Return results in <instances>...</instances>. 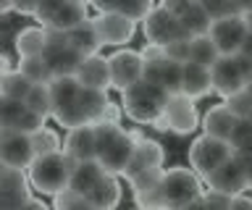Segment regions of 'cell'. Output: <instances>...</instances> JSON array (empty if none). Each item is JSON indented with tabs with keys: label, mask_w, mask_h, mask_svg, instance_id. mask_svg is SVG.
Wrapping results in <instances>:
<instances>
[{
	"label": "cell",
	"mask_w": 252,
	"mask_h": 210,
	"mask_svg": "<svg viewBox=\"0 0 252 210\" xmlns=\"http://www.w3.org/2000/svg\"><path fill=\"white\" fill-rule=\"evenodd\" d=\"M165 100L168 95L163 90L142 79L121 92V113L134 123H155L163 116Z\"/></svg>",
	"instance_id": "obj_1"
},
{
	"label": "cell",
	"mask_w": 252,
	"mask_h": 210,
	"mask_svg": "<svg viewBox=\"0 0 252 210\" xmlns=\"http://www.w3.org/2000/svg\"><path fill=\"white\" fill-rule=\"evenodd\" d=\"M71 171H74V160L66 158L63 152H53V155H42V158L32 160V166L27 168V179L32 189L55 197L63 189H68Z\"/></svg>",
	"instance_id": "obj_2"
},
{
	"label": "cell",
	"mask_w": 252,
	"mask_h": 210,
	"mask_svg": "<svg viewBox=\"0 0 252 210\" xmlns=\"http://www.w3.org/2000/svg\"><path fill=\"white\" fill-rule=\"evenodd\" d=\"M158 210H179L181 205L202 197V184L189 168H171L163 171L160 184H158Z\"/></svg>",
	"instance_id": "obj_3"
},
{
	"label": "cell",
	"mask_w": 252,
	"mask_h": 210,
	"mask_svg": "<svg viewBox=\"0 0 252 210\" xmlns=\"http://www.w3.org/2000/svg\"><path fill=\"white\" fill-rule=\"evenodd\" d=\"M34 19L42 21V29L58 34H68L84 21H90L87 3H79V0H37Z\"/></svg>",
	"instance_id": "obj_4"
},
{
	"label": "cell",
	"mask_w": 252,
	"mask_h": 210,
	"mask_svg": "<svg viewBox=\"0 0 252 210\" xmlns=\"http://www.w3.org/2000/svg\"><path fill=\"white\" fill-rule=\"evenodd\" d=\"M205 181H208V186L213 192H220L226 197H239L247 186H252V155L250 152H234Z\"/></svg>",
	"instance_id": "obj_5"
},
{
	"label": "cell",
	"mask_w": 252,
	"mask_h": 210,
	"mask_svg": "<svg viewBox=\"0 0 252 210\" xmlns=\"http://www.w3.org/2000/svg\"><path fill=\"white\" fill-rule=\"evenodd\" d=\"M108 92H97V90H79V95L74 100V105L68 111H63L61 116H55V121L63 129H79V126H94L102 121L108 108Z\"/></svg>",
	"instance_id": "obj_6"
},
{
	"label": "cell",
	"mask_w": 252,
	"mask_h": 210,
	"mask_svg": "<svg viewBox=\"0 0 252 210\" xmlns=\"http://www.w3.org/2000/svg\"><path fill=\"white\" fill-rule=\"evenodd\" d=\"M210 79H213V92H218L220 97L228 100L250 84L252 63L242 56H220L216 66L210 68Z\"/></svg>",
	"instance_id": "obj_7"
},
{
	"label": "cell",
	"mask_w": 252,
	"mask_h": 210,
	"mask_svg": "<svg viewBox=\"0 0 252 210\" xmlns=\"http://www.w3.org/2000/svg\"><path fill=\"white\" fill-rule=\"evenodd\" d=\"M231 155H234V150L228 142H220V139H213V137L202 134L192 142V147H189V166L194 168V174L208 179L213 171H218Z\"/></svg>",
	"instance_id": "obj_8"
},
{
	"label": "cell",
	"mask_w": 252,
	"mask_h": 210,
	"mask_svg": "<svg viewBox=\"0 0 252 210\" xmlns=\"http://www.w3.org/2000/svg\"><path fill=\"white\" fill-rule=\"evenodd\" d=\"M197 126H200V116L192 100L184 95H168L163 116L155 121V129L173 131V134H192Z\"/></svg>",
	"instance_id": "obj_9"
},
{
	"label": "cell",
	"mask_w": 252,
	"mask_h": 210,
	"mask_svg": "<svg viewBox=\"0 0 252 210\" xmlns=\"http://www.w3.org/2000/svg\"><path fill=\"white\" fill-rule=\"evenodd\" d=\"M145 27V37L147 45H158V48H165V45L176 42V40H189V37L181 32L179 19L165 8V5H153V11L147 13V19L142 21Z\"/></svg>",
	"instance_id": "obj_10"
},
{
	"label": "cell",
	"mask_w": 252,
	"mask_h": 210,
	"mask_svg": "<svg viewBox=\"0 0 252 210\" xmlns=\"http://www.w3.org/2000/svg\"><path fill=\"white\" fill-rule=\"evenodd\" d=\"M42 58H45V63L50 66L53 79H55V76H74L79 63L84 60L66 42V34H58V32H47V45H45Z\"/></svg>",
	"instance_id": "obj_11"
},
{
	"label": "cell",
	"mask_w": 252,
	"mask_h": 210,
	"mask_svg": "<svg viewBox=\"0 0 252 210\" xmlns=\"http://www.w3.org/2000/svg\"><path fill=\"white\" fill-rule=\"evenodd\" d=\"M108 71H110V87L124 92L131 84L142 82V71H145V60H142L139 50H116L108 58Z\"/></svg>",
	"instance_id": "obj_12"
},
{
	"label": "cell",
	"mask_w": 252,
	"mask_h": 210,
	"mask_svg": "<svg viewBox=\"0 0 252 210\" xmlns=\"http://www.w3.org/2000/svg\"><path fill=\"white\" fill-rule=\"evenodd\" d=\"M163 5L179 19L181 32H184L189 40L205 37L210 32L213 21H210L208 11H205V5L200 3V0H179V3H163Z\"/></svg>",
	"instance_id": "obj_13"
},
{
	"label": "cell",
	"mask_w": 252,
	"mask_h": 210,
	"mask_svg": "<svg viewBox=\"0 0 252 210\" xmlns=\"http://www.w3.org/2000/svg\"><path fill=\"white\" fill-rule=\"evenodd\" d=\"M0 160L8 168L27 171L32 166V160H34L29 134H21L16 129H0Z\"/></svg>",
	"instance_id": "obj_14"
},
{
	"label": "cell",
	"mask_w": 252,
	"mask_h": 210,
	"mask_svg": "<svg viewBox=\"0 0 252 210\" xmlns=\"http://www.w3.org/2000/svg\"><path fill=\"white\" fill-rule=\"evenodd\" d=\"M247 34V24L242 16H228V19H218L213 21L208 37L216 45L218 56H239V48Z\"/></svg>",
	"instance_id": "obj_15"
},
{
	"label": "cell",
	"mask_w": 252,
	"mask_h": 210,
	"mask_svg": "<svg viewBox=\"0 0 252 210\" xmlns=\"http://www.w3.org/2000/svg\"><path fill=\"white\" fill-rule=\"evenodd\" d=\"M92 21V29L94 34H97L100 45H126L134 37L137 32V24H131V21H126L124 16H118V13H97Z\"/></svg>",
	"instance_id": "obj_16"
},
{
	"label": "cell",
	"mask_w": 252,
	"mask_h": 210,
	"mask_svg": "<svg viewBox=\"0 0 252 210\" xmlns=\"http://www.w3.org/2000/svg\"><path fill=\"white\" fill-rule=\"evenodd\" d=\"M142 79L155 84V87L163 90L165 95H179V90H181V63H173V60H168L165 56L145 60Z\"/></svg>",
	"instance_id": "obj_17"
},
{
	"label": "cell",
	"mask_w": 252,
	"mask_h": 210,
	"mask_svg": "<svg viewBox=\"0 0 252 210\" xmlns=\"http://www.w3.org/2000/svg\"><path fill=\"white\" fill-rule=\"evenodd\" d=\"M131 155H134V139L129 137V131H121L108 147H102L97 152V163L105 174L124 176V171L131 163Z\"/></svg>",
	"instance_id": "obj_18"
},
{
	"label": "cell",
	"mask_w": 252,
	"mask_h": 210,
	"mask_svg": "<svg viewBox=\"0 0 252 210\" xmlns=\"http://www.w3.org/2000/svg\"><path fill=\"white\" fill-rule=\"evenodd\" d=\"M61 152L71 158L74 163H90L97 160V147H94V129L92 126H79L71 129L61 145Z\"/></svg>",
	"instance_id": "obj_19"
},
{
	"label": "cell",
	"mask_w": 252,
	"mask_h": 210,
	"mask_svg": "<svg viewBox=\"0 0 252 210\" xmlns=\"http://www.w3.org/2000/svg\"><path fill=\"white\" fill-rule=\"evenodd\" d=\"M163 158H165L163 145H160V142H155V139L142 137V139H137V142H134V155H131L129 168L124 171V176H126V179H131V176L142 174V171L163 168Z\"/></svg>",
	"instance_id": "obj_20"
},
{
	"label": "cell",
	"mask_w": 252,
	"mask_h": 210,
	"mask_svg": "<svg viewBox=\"0 0 252 210\" xmlns=\"http://www.w3.org/2000/svg\"><path fill=\"white\" fill-rule=\"evenodd\" d=\"M74 79L79 82L82 90H97V92H108L110 90V71H108V58H102L100 53L92 58H84L79 63Z\"/></svg>",
	"instance_id": "obj_21"
},
{
	"label": "cell",
	"mask_w": 252,
	"mask_h": 210,
	"mask_svg": "<svg viewBox=\"0 0 252 210\" xmlns=\"http://www.w3.org/2000/svg\"><path fill=\"white\" fill-rule=\"evenodd\" d=\"M213 92V79H210V68H202L197 63H187L181 66V90L179 95L189 97L194 103V100L200 97H208Z\"/></svg>",
	"instance_id": "obj_22"
},
{
	"label": "cell",
	"mask_w": 252,
	"mask_h": 210,
	"mask_svg": "<svg viewBox=\"0 0 252 210\" xmlns=\"http://www.w3.org/2000/svg\"><path fill=\"white\" fill-rule=\"evenodd\" d=\"M102 176H105V171L100 168L97 160L74 163V171H71V179H68V189L74 194H82V197H90V192L100 184Z\"/></svg>",
	"instance_id": "obj_23"
},
{
	"label": "cell",
	"mask_w": 252,
	"mask_h": 210,
	"mask_svg": "<svg viewBox=\"0 0 252 210\" xmlns=\"http://www.w3.org/2000/svg\"><path fill=\"white\" fill-rule=\"evenodd\" d=\"M47 90H50V103H53V119L55 116H61L63 111H68L71 105H74V100L79 95V82L74 76H55L50 79L47 84Z\"/></svg>",
	"instance_id": "obj_24"
},
{
	"label": "cell",
	"mask_w": 252,
	"mask_h": 210,
	"mask_svg": "<svg viewBox=\"0 0 252 210\" xmlns=\"http://www.w3.org/2000/svg\"><path fill=\"white\" fill-rule=\"evenodd\" d=\"M236 126V119L226 111V105H213L202 119V129H205V137H213V139H220V142H228L231 131Z\"/></svg>",
	"instance_id": "obj_25"
},
{
	"label": "cell",
	"mask_w": 252,
	"mask_h": 210,
	"mask_svg": "<svg viewBox=\"0 0 252 210\" xmlns=\"http://www.w3.org/2000/svg\"><path fill=\"white\" fill-rule=\"evenodd\" d=\"M0 192L8 197V205H11V210L19 208V205H24L27 200H32V186H29L27 171L11 168L5 176H0Z\"/></svg>",
	"instance_id": "obj_26"
},
{
	"label": "cell",
	"mask_w": 252,
	"mask_h": 210,
	"mask_svg": "<svg viewBox=\"0 0 252 210\" xmlns=\"http://www.w3.org/2000/svg\"><path fill=\"white\" fill-rule=\"evenodd\" d=\"M94 8L100 13H118V16H124L126 21L137 24V21L147 19V13L153 11V3H150V0H116V3H102V0H97Z\"/></svg>",
	"instance_id": "obj_27"
},
{
	"label": "cell",
	"mask_w": 252,
	"mask_h": 210,
	"mask_svg": "<svg viewBox=\"0 0 252 210\" xmlns=\"http://www.w3.org/2000/svg\"><path fill=\"white\" fill-rule=\"evenodd\" d=\"M87 200H90L97 210H113L118 202H121V184H118V179L105 174L100 179V184L90 192Z\"/></svg>",
	"instance_id": "obj_28"
},
{
	"label": "cell",
	"mask_w": 252,
	"mask_h": 210,
	"mask_svg": "<svg viewBox=\"0 0 252 210\" xmlns=\"http://www.w3.org/2000/svg\"><path fill=\"white\" fill-rule=\"evenodd\" d=\"M47 45V29L42 27H27L16 34V50L21 58H37L45 53Z\"/></svg>",
	"instance_id": "obj_29"
},
{
	"label": "cell",
	"mask_w": 252,
	"mask_h": 210,
	"mask_svg": "<svg viewBox=\"0 0 252 210\" xmlns=\"http://www.w3.org/2000/svg\"><path fill=\"white\" fill-rule=\"evenodd\" d=\"M66 42H68L82 58L97 56V50L102 48L100 40H97V34H94V29H92V21H84L82 27H76L74 32H68V34H66Z\"/></svg>",
	"instance_id": "obj_30"
},
{
	"label": "cell",
	"mask_w": 252,
	"mask_h": 210,
	"mask_svg": "<svg viewBox=\"0 0 252 210\" xmlns=\"http://www.w3.org/2000/svg\"><path fill=\"white\" fill-rule=\"evenodd\" d=\"M218 58L220 56H218L216 45H213V40H210L208 34L189 40V63H197V66H202V68H213Z\"/></svg>",
	"instance_id": "obj_31"
},
{
	"label": "cell",
	"mask_w": 252,
	"mask_h": 210,
	"mask_svg": "<svg viewBox=\"0 0 252 210\" xmlns=\"http://www.w3.org/2000/svg\"><path fill=\"white\" fill-rule=\"evenodd\" d=\"M16 71H19L29 84H50V79H53L50 66L45 63L42 56H37V58H21V63H19Z\"/></svg>",
	"instance_id": "obj_32"
},
{
	"label": "cell",
	"mask_w": 252,
	"mask_h": 210,
	"mask_svg": "<svg viewBox=\"0 0 252 210\" xmlns=\"http://www.w3.org/2000/svg\"><path fill=\"white\" fill-rule=\"evenodd\" d=\"M24 108L29 113H37L47 121V116H53V103H50V90L47 84H32L29 95L24 97Z\"/></svg>",
	"instance_id": "obj_33"
},
{
	"label": "cell",
	"mask_w": 252,
	"mask_h": 210,
	"mask_svg": "<svg viewBox=\"0 0 252 210\" xmlns=\"http://www.w3.org/2000/svg\"><path fill=\"white\" fill-rule=\"evenodd\" d=\"M29 139H32V150H34V158L61 152V137H58V131H53L50 126H42L39 131H34V134H32Z\"/></svg>",
	"instance_id": "obj_34"
},
{
	"label": "cell",
	"mask_w": 252,
	"mask_h": 210,
	"mask_svg": "<svg viewBox=\"0 0 252 210\" xmlns=\"http://www.w3.org/2000/svg\"><path fill=\"white\" fill-rule=\"evenodd\" d=\"M29 90H32V84L24 79L19 71H11V74L0 76V95H3V97L21 100V103H24V97L29 95Z\"/></svg>",
	"instance_id": "obj_35"
},
{
	"label": "cell",
	"mask_w": 252,
	"mask_h": 210,
	"mask_svg": "<svg viewBox=\"0 0 252 210\" xmlns=\"http://www.w3.org/2000/svg\"><path fill=\"white\" fill-rule=\"evenodd\" d=\"M27 113L21 100H11L0 95V129H16V123L21 121V116Z\"/></svg>",
	"instance_id": "obj_36"
},
{
	"label": "cell",
	"mask_w": 252,
	"mask_h": 210,
	"mask_svg": "<svg viewBox=\"0 0 252 210\" xmlns=\"http://www.w3.org/2000/svg\"><path fill=\"white\" fill-rule=\"evenodd\" d=\"M228 145H231L234 152H250L252 155V119L236 121L231 137H228Z\"/></svg>",
	"instance_id": "obj_37"
},
{
	"label": "cell",
	"mask_w": 252,
	"mask_h": 210,
	"mask_svg": "<svg viewBox=\"0 0 252 210\" xmlns=\"http://www.w3.org/2000/svg\"><path fill=\"white\" fill-rule=\"evenodd\" d=\"M223 105H226V111L231 113L236 121L252 119V92H247V90L236 92V95H234V97H228Z\"/></svg>",
	"instance_id": "obj_38"
},
{
	"label": "cell",
	"mask_w": 252,
	"mask_h": 210,
	"mask_svg": "<svg viewBox=\"0 0 252 210\" xmlns=\"http://www.w3.org/2000/svg\"><path fill=\"white\" fill-rule=\"evenodd\" d=\"M53 210H97L87 197L74 194L71 189H63L61 194H55V205Z\"/></svg>",
	"instance_id": "obj_39"
},
{
	"label": "cell",
	"mask_w": 252,
	"mask_h": 210,
	"mask_svg": "<svg viewBox=\"0 0 252 210\" xmlns=\"http://www.w3.org/2000/svg\"><path fill=\"white\" fill-rule=\"evenodd\" d=\"M205 11H208L210 21H218V19H228V16H244V11H247V5L244 3H202Z\"/></svg>",
	"instance_id": "obj_40"
},
{
	"label": "cell",
	"mask_w": 252,
	"mask_h": 210,
	"mask_svg": "<svg viewBox=\"0 0 252 210\" xmlns=\"http://www.w3.org/2000/svg\"><path fill=\"white\" fill-rule=\"evenodd\" d=\"M160 176H163V168H153V171H142V174L131 176L129 184L134 192H147V189H155L160 184Z\"/></svg>",
	"instance_id": "obj_41"
},
{
	"label": "cell",
	"mask_w": 252,
	"mask_h": 210,
	"mask_svg": "<svg viewBox=\"0 0 252 210\" xmlns=\"http://www.w3.org/2000/svg\"><path fill=\"white\" fill-rule=\"evenodd\" d=\"M163 56L173 60V63H181L184 66L187 60H189V40H176V42H171V45H165L163 48Z\"/></svg>",
	"instance_id": "obj_42"
},
{
	"label": "cell",
	"mask_w": 252,
	"mask_h": 210,
	"mask_svg": "<svg viewBox=\"0 0 252 210\" xmlns=\"http://www.w3.org/2000/svg\"><path fill=\"white\" fill-rule=\"evenodd\" d=\"M45 126V119H42V116H37V113H24L21 116V121L19 123H16V131H21V134H34V131H39V129H42Z\"/></svg>",
	"instance_id": "obj_43"
},
{
	"label": "cell",
	"mask_w": 252,
	"mask_h": 210,
	"mask_svg": "<svg viewBox=\"0 0 252 210\" xmlns=\"http://www.w3.org/2000/svg\"><path fill=\"white\" fill-rule=\"evenodd\" d=\"M202 202H205V208H208V210H228V205H231V197H226V194L210 189V192L202 194Z\"/></svg>",
	"instance_id": "obj_44"
},
{
	"label": "cell",
	"mask_w": 252,
	"mask_h": 210,
	"mask_svg": "<svg viewBox=\"0 0 252 210\" xmlns=\"http://www.w3.org/2000/svg\"><path fill=\"white\" fill-rule=\"evenodd\" d=\"M228 210H252V200L247 197H231V205H228Z\"/></svg>",
	"instance_id": "obj_45"
},
{
	"label": "cell",
	"mask_w": 252,
	"mask_h": 210,
	"mask_svg": "<svg viewBox=\"0 0 252 210\" xmlns=\"http://www.w3.org/2000/svg\"><path fill=\"white\" fill-rule=\"evenodd\" d=\"M13 210H50V208H47L42 200H34V197H32V200H27V202H24V205L13 208Z\"/></svg>",
	"instance_id": "obj_46"
},
{
	"label": "cell",
	"mask_w": 252,
	"mask_h": 210,
	"mask_svg": "<svg viewBox=\"0 0 252 210\" xmlns=\"http://www.w3.org/2000/svg\"><path fill=\"white\" fill-rule=\"evenodd\" d=\"M239 56L247 58V60H252V32L244 34V42H242V48H239Z\"/></svg>",
	"instance_id": "obj_47"
},
{
	"label": "cell",
	"mask_w": 252,
	"mask_h": 210,
	"mask_svg": "<svg viewBox=\"0 0 252 210\" xmlns=\"http://www.w3.org/2000/svg\"><path fill=\"white\" fill-rule=\"evenodd\" d=\"M13 11L16 13H24V16H34L37 3H13Z\"/></svg>",
	"instance_id": "obj_48"
},
{
	"label": "cell",
	"mask_w": 252,
	"mask_h": 210,
	"mask_svg": "<svg viewBox=\"0 0 252 210\" xmlns=\"http://www.w3.org/2000/svg\"><path fill=\"white\" fill-rule=\"evenodd\" d=\"M11 71H16L13 63H11V58H8V56H0V76H5V74H11Z\"/></svg>",
	"instance_id": "obj_49"
},
{
	"label": "cell",
	"mask_w": 252,
	"mask_h": 210,
	"mask_svg": "<svg viewBox=\"0 0 252 210\" xmlns=\"http://www.w3.org/2000/svg\"><path fill=\"white\" fill-rule=\"evenodd\" d=\"M179 210H208V208H205V202L200 197V200H192V202H187V205H181Z\"/></svg>",
	"instance_id": "obj_50"
},
{
	"label": "cell",
	"mask_w": 252,
	"mask_h": 210,
	"mask_svg": "<svg viewBox=\"0 0 252 210\" xmlns=\"http://www.w3.org/2000/svg\"><path fill=\"white\" fill-rule=\"evenodd\" d=\"M244 24H247V32H252V5H247V11H244Z\"/></svg>",
	"instance_id": "obj_51"
},
{
	"label": "cell",
	"mask_w": 252,
	"mask_h": 210,
	"mask_svg": "<svg viewBox=\"0 0 252 210\" xmlns=\"http://www.w3.org/2000/svg\"><path fill=\"white\" fill-rule=\"evenodd\" d=\"M0 210H11V205H8V197L3 192H0Z\"/></svg>",
	"instance_id": "obj_52"
},
{
	"label": "cell",
	"mask_w": 252,
	"mask_h": 210,
	"mask_svg": "<svg viewBox=\"0 0 252 210\" xmlns=\"http://www.w3.org/2000/svg\"><path fill=\"white\" fill-rule=\"evenodd\" d=\"M8 11H13V3H0V16L8 13Z\"/></svg>",
	"instance_id": "obj_53"
},
{
	"label": "cell",
	"mask_w": 252,
	"mask_h": 210,
	"mask_svg": "<svg viewBox=\"0 0 252 210\" xmlns=\"http://www.w3.org/2000/svg\"><path fill=\"white\" fill-rule=\"evenodd\" d=\"M8 171H11V168H8V166H5V163H3V160H0V176H5V174H8Z\"/></svg>",
	"instance_id": "obj_54"
},
{
	"label": "cell",
	"mask_w": 252,
	"mask_h": 210,
	"mask_svg": "<svg viewBox=\"0 0 252 210\" xmlns=\"http://www.w3.org/2000/svg\"><path fill=\"white\" fill-rule=\"evenodd\" d=\"M137 210H145V208H137Z\"/></svg>",
	"instance_id": "obj_55"
},
{
	"label": "cell",
	"mask_w": 252,
	"mask_h": 210,
	"mask_svg": "<svg viewBox=\"0 0 252 210\" xmlns=\"http://www.w3.org/2000/svg\"><path fill=\"white\" fill-rule=\"evenodd\" d=\"M250 63H252V60H250ZM250 82H252V79H250Z\"/></svg>",
	"instance_id": "obj_56"
}]
</instances>
